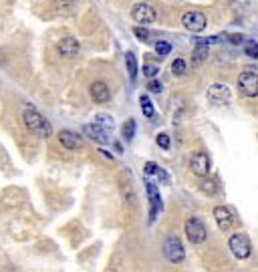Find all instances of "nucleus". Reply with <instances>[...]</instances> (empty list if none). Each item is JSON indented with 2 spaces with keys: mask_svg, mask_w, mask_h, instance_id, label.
Returning <instances> with one entry per match:
<instances>
[{
  "mask_svg": "<svg viewBox=\"0 0 258 272\" xmlns=\"http://www.w3.org/2000/svg\"><path fill=\"white\" fill-rule=\"evenodd\" d=\"M57 51H59L61 57H65V59H73V57L79 53V40L73 38V36H65L63 40H59Z\"/></svg>",
  "mask_w": 258,
  "mask_h": 272,
  "instance_id": "9b49d317",
  "label": "nucleus"
},
{
  "mask_svg": "<svg viewBox=\"0 0 258 272\" xmlns=\"http://www.w3.org/2000/svg\"><path fill=\"white\" fill-rule=\"evenodd\" d=\"M190 167H192V171H194L198 177H206L208 171H210V157H208V153L196 151V153L192 155V159H190Z\"/></svg>",
  "mask_w": 258,
  "mask_h": 272,
  "instance_id": "1a4fd4ad",
  "label": "nucleus"
},
{
  "mask_svg": "<svg viewBox=\"0 0 258 272\" xmlns=\"http://www.w3.org/2000/svg\"><path fill=\"white\" fill-rule=\"evenodd\" d=\"M139 103H141V111H143V115L145 117H153V105H151V101H149V97L147 95H141V99H139Z\"/></svg>",
  "mask_w": 258,
  "mask_h": 272,
  "instance_id": "aec40b11",
  "label": "nucleus"
},
{
  "mask_svg": "<svg viewBox=\"0 0 258 272\" xmlns=\"http://www.w3.org/2000/svg\"><path fill=\"white\" fill-rule=\"evenodd\" d=\"M145 190H147V200H149V220L153 222L156 216H158V212L162 210V198H160V190H158L156 184L147 182L145 184Z\"/></svg>",
  "mask_w": 258,
  "mask_h": 272,
  "instance_id": "9d476101",
  "label": "nucleus"
},
{
  "mask_svg": "<svg viewBox=\"0 0 258 272\" xmlns=\"http://www.w3.org/2000/svg\"><path fill=\"white\" fill-rule=\"evenodd\" d=\"M186 236L192 244H202L206 240V226L198 218H188L186 220Z\"/></svg>",
  "mask_w": 258,
  "mask_h": 272,
  "instance_id": "39448f33",
  "label": "nucleus"
},
{
  "mask_svg": "<svg viewBox=\"0 0 258 272\" xmlns=\"http://www.w3.org/2000/svg\"><path fill=\"white\" fill-rule=\"evenodd\" d=\"M59 143L67 149H79V147H83V137L75 131L63 129V131H59Z\"/></svg>",
  "mask_w": 258,
  "mask_h": 272,
  "instance_id": "4468645a",
  "label": "nucleus"
},
{
  "mask_svg": "<svg viewBox=\"0 0 258 272\" xmlns=\"http://www.w3.org/2000/svg\"><path fill=\"white\" fill-rule=\"evenodd\" d=\"M228 246H230V252L238 258V260H244L250 256V250H252V244H250V238L242 232H236L230 236L228 240Z\"/></svg>",
  "mask_w": 258,
  "mask_h": 272,
  "instance_id": "f03ea898",
  "label": "nucleus"
},
{
  "mask_svg": "<svg viewBox=\"0 0 258 272\" xmlns=\"http://www.w3.org/2000/svg\"><path fill=\"white\" fill-rule=\"evenodd\" d=\"M121 133H123V139L131 141L133 135H135V121H133V119H127V121L123 123V127H121Z\"/></svg>",
  "mask_w": 258,
  "mask_h": 272,
  "instance_id": "6ab92c4d",
  "label": "nucleus"
},
{
  "mask_svg": "<svg viewBox=\"0 0 258 272\" xmlns=\"http://www.w3.org/2000/svg\"><path fill=\"white\" fill-rule=\"evenodd\" d=\"M131 16H133L135 22H139L141 26H145V24L156 22V16H158V14H156L153 6L145 4V2H137V4L131 8Z\"/></svg>",
  "mask_w": 258,
  "mask_h": 272,
  "instance_id": "6e6552de",
  "label": "nucleus"
},
{
  "mask_svg": "<svg viewBox=\"0 0 258 272\" xmlns=\"http://www.w3.org/2000/svg\"><path fill=\"white\" fill-rule=\"evenodd\" d=\"M95 123L109 131V129L113 127V117H109V115H105V113H99V115L95 117Z\"/></svg>",
  "mask_w": 258,
  "mask_h": 272,
  "instance_id": "412c9836",
  "label": "nucleus"
},
{
  "mask_svg": "<svg viewBox=\"0 0 258 272\" xmlns=\"http://www.w3.org/2000/svg\"><path fill=\"white\" fill-rule=\"evenodd\" d=\"M83 129H85V133L91 137L93 141H97V143H101V145L109 143V131L103 129L101 125H97V123H89V125H85Z\"/></svg>",
  "mask_w": 258,
  "mask_h": 272,
  "instance_id": "2eb2a0df",
  "label": "nucleus"
},
{
  "mask_svg": "<svg viewBox=\"0 0 258 272\" xmlns=\"http://www.w3.org/2000/svg\"><path fill=\"white\" fill-rule=\"evenodd\" d=\"M234 6H246L248 4V0H230Z\"/></svg>",
  "mask_w": 258,
  "mask_h": 272,
  "instance_id": "473e14b6",
  "label": "nucleus"
},
{
  "mask_svg": "<svg viewBox=\"0 0 258 272\" xmlns=\"http://www.w3.org/2000/svg\"><path fill=\"white\" fill-rule=\"evenodd\" d=\"M125 65H127V71H129V79L135 81L137 79V59L133 53H127L125 55Z\"/></svg>",
  "mask_w": 258,
  "mask_h": 272,
  "instance_id": "f3484780",
  "label": "nucleus"
},
{
  "mask_svg": "<svg viewBox=\"0 0 258 272\" xmlns=\"http://www.w3.org/2000/svg\"><path fill=\"white\" fill-rule=\"evenodd\" d=\"M164 254H166V258H168L172 264L184 262L186 250H184V246H182V242H180L178 236H168V238L164 240Z\"/></svg>",
  "mask_w": 258,
  "mask_h": 272,
  "instance_id": "7ed1b4c3",
  "label": "nucleus"
},
{
  "mask_svg": "<svg viewBox=\"0 0 258 272\" xmlns=\"http://www.w3.org/2000/svg\"><path fill=\"white\" fill-rule=\"evenodd\" d=\"M186 69H188V65H186V61H184V59H176V61L172 63V73H174V75H178V77H180V75H184V73H186Z\"/></svg>",
  "mask_w": 258,
  "mask_h": 272,
  "instance_id": "b1692460",
  "label": "nucleus"
},
{
  "mask_svg": "<svg viewBox=\"0 0 258 272\" xmlns=\"http://www.w3.org/2000/svg\"><path fill=\"white\" fill-rule=\"evenodd\" d=\"M214 220H216V224H218L222 230L232 228V224H234L232 210L226 208V206H218V208H214Z\"/></svg>",
  "mask_w": 258,
  "mask_h": 272,
  "instance_id": "ddd939ff",
  "label": "nucleus"
},
{
  "mask_svg": "<svg viewBox=\"0 0 258 272\" xmlns=\"http://www.w3.org/2000/svg\"><path fill=\"white\" fill-rule=\"evenodd\" d=\"M156 173H158V177H160L164 184H170V177H168V173H166L162 167H158V169H156Z\"/></svg>",
  "mask_w": 258,
  "mask_h": 272,
  "instance_id": "c756f323",
  "label": "nucleus"
},
{
  "mask_svg": "<svg viewBox=\"0 0 258 272\" xmlns=\"http://www.w3.org/2000/svg\"><path fill=\"white\" fill-rule=\"evenodd\" d=\"M156 169H158V165H156L153 161H147V163H145V173H147V175L156 173Z\"/></svg>",
  "mask_w": 258,
  "mask_h": 272,
  "instance_id": "7c9ffc66",
  "label": "nucleus"
},
{
  "mask_svg": "<svg viewBox=\"0 0 258 272\" xmlns=\"http://www.w3.org/2000/svg\"><path fill=\"white\" fill-rule=\"evenodd\" d=\"M147 89H149L151 93H162V83H160V81H156V79H151V81H149V85H147Z\"/></svg>",
  "mask_w": 258,
  "mask_h": 272,
  "instance_id": "c85d7f7f",
  "label": "nucleus"
},
{
  "mask_svg": "<svg viewBox=\"0 0 258 272\" xmlns=\"http://www.w3.org/2000/svg\"><path fill=\"white\" fill-rule=\"evenodd\" d=\"M22 121H24V125H26V129L30 133H34V135L40 137V139H48V137L53 135V125L36 109H26L22 113Z\"/></svg>",
  "mask_w": 258,
  "mask_h": 272,
  "instance_id": "f257e3e1",
  "label": "nucleus"
},
{
  "mask_svg": "<svg viewBox=\"0 0 258 272\" xmlns=\"http://www.w3.org/2000/svg\"><path fill=\"white\" fill-rule=\"evenodd\" d=\"M158 145H160L162 149H170V137L166 135V133H160V135H158Z\"/></svg>",
  "mask_w": 258,
  "mask_h": 272,
  "instance_id": "cd10ccee",
  "label": "nucleus"
},
{
  "mask_svg": "<svg viewBox=\"0 0 258 272\" xmlns=\"http://www.w3.org/2000/svg\"><path fill=\"white\" fill-rule=\"evenodd\" d=\"M73 4H75V0H53V6L57 12H69L73 8Z\"/></svg>",
  "mask_w": 258,
  "mask_h": 272,
  "instance_id": "4be33fe9",
  "label": "nucleus"
},
{
  "mask_svg": "<svg viewBox=\"0 0 258 272\" xmlns=\"http://www.w3.org/2000/svg\"><path fill=\"white\" fill-rule=\"evenodd\" d=\"M200 188H202V192L208 194V196H216V194H218V186H216V182L210 179V177H204L202 184H200Z\"/></svg>",
  "mask_w": 258,
  "mask_h": 272,
  "instance_id": "a211bd4d",
  "label": "nucleus"
},
{
  "mask_svg": "<svg viewBox=\"0 0 258 272\" xmlns=\"http://www.w3.org/2000/svg\"><path fill=\"white\" fill-rule=\"evenodd\" d=\"M156 53H158L160 57H168V55L172 53V44L166 42V40H160V42H156Z\"/></svg>",
  "mask_w": 258,
  "mask_h": 272,
  "instance_id": "393cba45",
  "label": "nucleus"
},
{
  "mask_svg": "<svg viewBox=\"0 0 258 272\" xmlns=\"http://www.w3.org/2000/svg\"><path fill=\"white\" fill-rule=\"evenodd\" d=\"M206 59H208V44L204 40H198V44L194 49V55H192V67L202 65Z\"/></svg>",
  "mask_w": 258,
  "mask_h": 272,
  "instance_id": "dca6fc26",
  "label": "nucleus"
},
{
  "mask_svg": "<svg viewBox=\"0 0 258 272\" xmlns=\"http://www.w3.org/2000/svg\"><path fill=\"white\" fill-rule=\"evenodd\" d=\"M133 34H135L139 40H143V42L149 40V30H147L145 26H135V28H133Z\"/></svg>",
  "mask_w": 258,
  "mask_h": 272,
  "instance_id": "a878e982",
  "label": "nucleus"
},
{
  "mask_svg": "<svg viewBox=\"0 0 258 272\" xmlns=\"http://www.w3.org/2000/svg\"><path fill=\"white\" fill-rule=\"evenodd\" d=\"M182 24L192 32H202L206 28V24H208V18L200 10H190V12H186L182 16Z\"/></svg>",
  "mask_w": 258,
  "mask_h": 272,
  "instance_id": "423d86ee",
  "label": "nucleus"
},
{
  "mask_svg": "<svg viewBox=\"0 0 258 272\" xmlns=\"http://www.w3.org/2000/svg\"><path fill=\"white\" fill-rule=\"evenodd\" d=\"M113 145H115V149H117V151H119V153H121V151H123V145H121V143H119V141H115V143H113Z\"/></svg>",
  "mask_w": 258,
  "mask_h": 272,
  "instance_id": "72a5a7b5",
  "label": "nucleus"
},
{
  "mask_svg": "<svg viewBox=\"0 0 258 272\" xmlns=\"http://www.w3.org/2000/svg\"><path fill=\"white\" fill-rule=\"evenodd\" d=\"M89 93H91V99L95 103H107L111 99V91L109 87L103 83V81H95L91 87H89Z\"/></svg>",
  "mask_w": 258,
  "mask_h": 272,
  "instance_id": "f8f14e48",
  "label": "nucleus"
},
{
  "mask_svg": "<svg viewBox=\"0 0 258 272\" xmlns=\"http://www.w3.org/2000/svg\"><path fill=\"white\" fill-rule=\"evenodd\" d=\"M238 91L248 97V99H254L258 97V75L252 71H244L240 77H238Z\"/></svg>",
  "mask_w": 258,
  "mask_h": 272,
  "instance_id": "20e7f679",
  "label": "nucleus"
},
{
  "mask_svg": "<svg viewBox=\"0 0 258 272\" xmlns=\"http://www.w3.org/2000/svg\"><path fill=\"white\" fill-rule=\"evenodd\" d=\"M244 53L250 59H258V44L256 40H244Z\"/></svg>",
  "mask_w": 258,
  "mask_h": 272,
  "instance_id": "5701e85b",
  "label": "nucleus"
},
{
  "mask_svg": "<svg viewBox=\"0 0 258 272\" xmlns=\"http://www.w3.org/2000/svg\"><path fill=\"white\" fill-rule=\"evenodd\" d=\"M158 73H160V67H158V65H143V75H145V77L153 79Z\"/></svg>",
  "mask_w": 258,
  "mask_h": 272,
  "instance_id": "bb28decb",
  "label": "nucleus"
},
{
  "mask_svg": "<svg viewBox=\"0 0 258 272\" xmlns=\"http://www.w3.org/2000/svg\"><path fill=\"white\" fill-rule=\"evenodd\" d=\"M230 42H232V44H240V42H244V34H232V36H230Z\"/></svg>",
  "mask_w": 258,
  "mask_h": 272,
  "instance_id": "2f4dec72",
  "label": "nucleus"
},
{
  "mask_svg": "<svg viewBox=\"0 0 258 272\" xmlns=\"http://www.w3.org/2000/svg\"><path fill=\"white\" fill-rule=\"evenodd\" d=\"M206 97H208V101H210L212 105H226V103H230L232 93H230V89H228L226 85H222V83H214V85L208 87Z\"/></svg>",
  "mask_w": 258,
  "mask_h": 272,
  "instance_id": "0eeeda50",
  "label": "nucleus"
}]
</instances>
